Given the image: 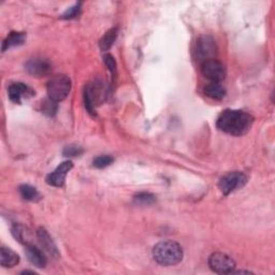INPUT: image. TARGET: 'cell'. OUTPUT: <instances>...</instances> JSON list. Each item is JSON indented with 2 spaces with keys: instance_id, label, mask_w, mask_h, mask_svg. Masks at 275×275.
I'll return each instance as SVG.
<instances>
[{
  "instance_id": "7a4b0ae2",
  "label": "cell",
  "mask_w": 275,
  "mask_h": 275,
  "mask_svg": "<svg viewBox=\"0 0 275 275\" xmlns=\"http://www.w3.org/2000/svg\"><path fill=\"white\" fill-rule=\"evenodd\" d=\"M184 256L182 246L174 241H163L153 248V258L162 266H175Z\"/></svg>"
},
{
  "instance_id": "7c38bea8",
  "label": "cell",
  "mask_w": 275,
  "mask_h": 275,
  "mask_svg": "<svg viewBox=\"0 0 275 275\" xmlns=\"http://www.w3.org/2000/svg\"><path fill=\"white\" fill-rule=\"evenodd\" d=\"M26 257L31 265L37 268H44L47 266V258H45L43 251L34 245L28 244L26 246Z\"/></svg>"
},
{
  "instance_id": "cb8c5ba5",
  "label": "cell",
  "mask_w": 275,
  "mask_h": 275,
  "mask_svg": "<svg viewBox=\"0 0 275 275\" xmlns=\"http://www.w3.org/2000/svg\"><path fill=\"white\" fill-rule=\"evenodd\" d=\"M103 62H105V64L108 67L110 72L112 74H115L117 66H116L115 60H114V57L112 55H110V54H105V55H103Z\"/></svg>"
},
{
  "instance_id": "6da1fadb",
  "label": "cell",
  "mask_w": 275,
  "mask_h": 275,
  "mask_svg": "<svg viewBox=\"0 0 275 275\" xmlns=\"http://www.w3.org/2000/svg\"><path fill=\"white\" fill-rule=\"evenodd\" d=\"M253 124V115L240 110H225L216 121L217 128L221 131L235 136L246 134Z\"/></svg>"
},
{
  "instance_id": "277c9868",
  "label": "cell",
  "mask_w": 275,
  "mask_h": 275,
  "mask_svg": "<svg viewBox=\"0 0 275 275\" xmlns=\"http://www.w3.org/2000/svg\"><path fill=\"white\" fill-rule=\"evenodd\" d=\"M246 182L247 176L243 172H230V173H227L220 180L219 187L225 196H228V194H230L237 189L242 188L246 184Z\"/></svg>"
},
{
  "instance_id": "2e32d148",
  "label": "cell",
  "mask_w": 275,
  "mask_h": 275,
  "mask_svg": "<svg viewBox=\"0 0 275 275\" xmlns=\"http://www.w3.org/2000/svg\"><path fill=\"white\" fill-rule=\"evenodd\" d=\"M117 34H119V28L116 27L108 30L105 34H103V37L99 41V47L102 52H107L111 49V47L117 38Z\"/></svg>"
},
{
  "instance_id": "9a60e30c",
  "label": "cell",
  "mask_w": 275,
  "mask_h": 275,
  "mask_svg": "<svg viewBox=\"0 0 275 275\" xmlns=\"http://www.w3.org/2000/svg\"><path fill=\"white\" fill-rule=\"evenodd\" d=\"M203 91L209 98L215 100H222L226 96V89L222 86L221 83L211 82L210 84L205 85Z\"/></svg>"
},
{
  "instance_id": "ffe728a7",
  "label": "cell",
  "mask_w": 275,
  "mask_h": 275,
  "mask_svg": "<svg viewBox=\"0 0 275 275\" xmlns=\"http://www.w3.org/2000/svg\"><path fill=\"white\" fill-rule=\"evenodd\" d=\"M41 111L48 116H54L57 112V102L52 99H47L41 103Z\"/></svg>"
},
{
  "instance_id": "9c48e42d",
  "label": "cell",
  "mask_w": 275,
  "mask_h": 275,
  "mask_svg": "<svg viewBox=\"0 0 275 275\" xmlns=\"http://www.w3.org/2000/svg\"><path fill=\"white\" fill-rule=\"evenodd\" d=\"M9 98L14 103H21L23 98H29L34 95L33 90L21 82L13 83L9 86Z\"/></svg>"
},
{
  "instance_id": "3957f363",
  "label": "cell",
  "mask_w": 275,
  "mask_h": 275,
  "mask_svg": "<svg viewBox=\"0 0 275 275\" xmlns=\"http://www.w3.org/2000/svg\"><path fill=\"white\" fill-rule=\"evenodd\" d=\"M49 98L55 102L65 100L71 90V80L67 75L60 74L54 76L47 85Z\"/></svg>"
},
{
  "instance_id": "8fae6325",
  "label": "cell",
  "mask_w": 275,
  "mask_h": 275,
  "mask_svg": "<svg viewBox=\"0 0 275 275\" xmlns=\"http://www.w3.org/2000/svg\"><path fill=\"white\" fill-rule=\"evenodd\" d=\"M37 237L38 240L40 241V243L42 245V247L48 251V253L54 257V258H58L60 257V251L58 248H57L56 244L54 243L53 239L51 238L50 233L48 232V230L43 227H40L37 230Z\"/></svg>"
},
{
  "instance_id": "44dd1931",
  "label": "cell",
  "mask_w": 275,
  "mask_h": 275,
  "mask_svg": "<svg viewBox=\"0 0 275 275\" xmlns=\"http://www.w3.org/2000/svg\"><path fill=\"white\" fill-rule=\"evenodd\" d=\"M113 162H114V158L112 156L101 155V156L96 157L93 160V166L95 168H98V169H103V168H107L110 165H112Z\"/></svg>"
},
{
  "instance_id": "ba28073f",
  "label": "cell",
  "mask_w": 275,
  "mask_h": 275,
  "mask_svg": "<svg viewBox=\"0 0 275 275\" xmlns=\"http://www.w3.org/2000/svg\"><path fill=\"white\" fill-rule=\"evenodd\" d=\"M73 168V164L68 160V162L62 163L56 170L47 176V183L54 187H62L65 184V180L68 172Z\"/></svg>"
},
{
  "instance_id": "30bf717a",
  "label": "cell",
  "mask_w": 275,
  "mask_h": 275,
  "mask_svg": "<svg viewBox=\"0 0 275 275\" xmlns=\"http://www.w3.org/2000/svg\"><path fill=\"white\" fill-rule=\"evenodd\" d=\"M26 71L34 76H42L47 75L51 71V65L48 61L41 58L30 60L25 65Z\"/></svg>"
},
{
  "instance_id": "52a82bcc",
  "label": "cell",
  "mask_w": 275,
  "mask_h": 275,
  "mask_svg": "<svg viewBox=\"0 0 275 275\" xmlns=\"http://www.w3.org/2000/svg\"><path fill=\"white\" fill-rule=\"evenodd\" d=\"M209 266L215 273L231 274L235 269V262L224 253H213L209 258Z\"/></svg>"
},
{
  "instance_id": "ac0fdd59",
  "label": "cell",
  "mask_w": 275,
  "mask_h": 275,
  "mask_svg": "<svg viewBox=\"0 0 275 275\" xmlns=\"http://www.w3.org/2000/svg\"><path fill=\"white\" fill-rule=\"evenodd\" d=\"M12 234L19 243L28 245L30 242V232L27 228L22 225H14L12 227Z\"/></svg>"
},
{
  "instance_id": "d6986e66",
  "label": "cell",
  "mask_w": 275,
  "mask_h": 275,
  "mask_svg": "<svg viewBox=\"0 0 275 275\" xmlns=\"http://www.w3.org/2000/svg\"><path fill=\"white\" fill-rule=\"evenodd\" d=\"M156 202V197L150 192H139L133 197V203L136 205H152Z\"/></svg>"
},
{
  "instance_id": "603a6c76",
  "label": "cell",
  "mask_w": 275,
  "mask_h": 275,
  "mask_svg": "<svg viewBox=\"0 0 275 275\" xmlns=\"http://www.w3.org/2000/svg\"><path fill=\"white\" fill-rule=\"evenodd\" d=\"M82 153H83V148L77 145H68L64 148V151H63V154L66 157H75V156H80Z\"/></svg>"
},
{
  "instance_id": "5bb4252c",
  "label": "cell",
  "mask_w": 275,
  "mask_h": 275,
  "mask_svg": "<svg viewBox=\"0 0 275 275\" xmlns=\"http://www.w3.org/2000/svg\"><path fill=\"white\" fill-rule=\"evenodd\" d=\"M25 39H26V33L24 32H15V31L11 32L3 43V52H6L11 48L22 45L25 42Z\"/></svg>"
},
{
  "instance_id": "e0dca14e",
  "label": "cell",
  "mask_w": 275,
  "mask_h": 275,
  "mask_svg": "<svg viewBox=\"0 0 275 275\" xmlns=\"http://www.w3.org/2000/svg\"><path fill=\"white\" fill-rule=\"evenodd\" d=\"M18 191L21 193V196L24 198L25 200L27 201H31V202H37L41 199V194L40 192L32 187L31 185H28V184H24V185H21L18 187Z\"/></svg>"
},
{
  "instance_id": "5b68a950",
  "label": "cell",
  "mask_w": 275,
  "mask_h": 275,
  "mask_svg": "<svg viewBox=\"0 0 275 275\" xmlns=\"http://www.w3.org/2000/svg\"><path fill=\"white\" fill-rule=\"evenodd\" d=\"M201 72L205 78L214 83H221L226 77V68L223 63L215 58L201 64Z\"/></svg>"
},
{
  "instance_id": "4fadbf2b",
  "label": "cell",
  "mask_w": 275,
  "mask_h": 275,
  "mask_svg": "<svg viewBox=\"0 0 275 275\" xmlns=\"http://www.w3.org/2000/svg\"><path fill=\"white\" fill-rule=\"evenodd\" d=\"M19 256L11 248L3 246L0 249V263L3 267L12 268L18 265Z\"/></svg>"
},
{
  "instance_id": "8992f818",
  "label": "cell",
  "mask_w": 275,
  "mask_h": 275,
  "mask_svg": "<svg viewBox=\"0 0 275 275\" xmlns=\"http://www.w3.org/2000/svg\"><path fill=\"white\" fill-rule=\"evenodd\" d=\"M217 47L214 39L210 36H201L196 43L194 48V55H196L197 61L202 64L205 61L213 60L216 54Z\"/></svg>"
},
{
  "instance_id": "7402d4cb",
  "label": "cell",
  "mask_w": 275,
  "mask_h": 275,
  "mask_svg": "<svg viewBox=\"0 0 275 275\" xmlns=\"http://www.w3.org/2000/svg\"><path fill=\"white\" fill-rule=\"evenodd\" d=\"M81 6H82V4L78 3L75 6L69 8L66 11V12L63 14L62 18L63 19H71V18L77 17L80 14H81Z\"/></svg>"
}]
</instances>
